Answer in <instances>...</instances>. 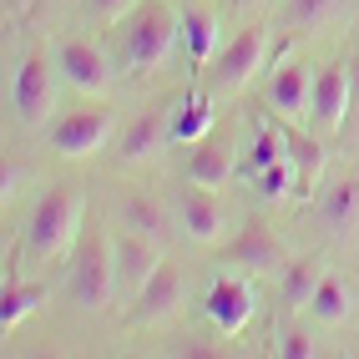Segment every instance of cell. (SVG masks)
Listing matches in <instances>:
<instances>
[{
    "label": "cell",
    "instance_id": "obj_8",
    "mask_svg": "<svg viewBox=\"0 0 359 359\" xmlns=\"http://www.w3.org/2000/svg\"><path fill=\"white\" fill-rule=\"evenodd\" d=\"M182 294H187V283H182V269L162 258V269L147 278V289H142V294L132 299V324H137V329L167 324V319H172L177 309H182Z\"/></svg>",
    "mask_w": 359,
    "mask_h": 359
},
{
    "label": "cell",
    "instance_id": "obj_30",
    "mask_svg": "<svg viewBox=\"0 0 359 359\" xmlns=\"http://www.w3.org/2000/svg\"><path fill=\"white\" fill-rule=\"evenodd\" d=\"M86 11L97 15V20H122L137 11V0H86Z\"/></svg>",
    "mask_w": 359,
    "mask_h": 359
},
{
    "label": "cell",
    "instance_id": "obj_31",
    "mask_svg": "<svg viewBox=\"0 0 359 359\" xmlns=\"http://www.w3.org/2000/svg\"><path fill=\"white\" fill-rule=\"evenodd\" d=\"M349 91H354V107H359V51H354V61H349Z\"/></svg>",
    "mask_w": 359,
    "mask_h": 359
},
{
    "label": "cell",
    "instance_id": "obj_7",
    "mask_svg": "<svg viewBox=\"0 0 359 359\" xmlns=\"http://www.w3.org/2000/svg\"><path fill=\"white\" fill-rule=\"evenodd\" d=\"M107 137H111V111L107 107H76L51 127V147L61 157H91V152L107 147Z\"/></svg>",
    "mask_w": 359,
    "mask_h": 359
},
{
    "label": "cell",
    "instance_id": "obj_20",
    "mask_svg": "<svg viewBox=\"0 0 359 359\" xmlns=\"http://www.w3.org/2000/svg\"><path fill=\"white\" fill-rule=\"evenodd\" d=\"M349 309H354L349 283H344L339 273H324V278H319V289H314V299H309V314H314L319 324H344V319H349Z\"/></svg>",
    "mask_w": 359,
    "mask_h": 359
},
{
    "label": "cell",
    "instance_id": "obj_12",
    "mask_svg": "<svg viewBox=\"0 0 359 359\" xmlns=\"http://www.w3.org/2000/svg\"><path fill=\"white\" fill-rule=\"evenodd\" d=\"M228 263H238V269H248V273H273V269H283V243H278V233H273L269 223H248V228L228 243Z\"/></svg>",
    "mask_w": 359,
    "mask_h": 359
},
{
    "label": "cell",
    "instance_id": "obj_16",
    "mask_svg": "<svg viewBox=\"0 0 359 359\" xmlns=\"http://www.w3.org/2000/svg\"><path fill=\"white\" fill-rule=\"evenodd\" d=\"M319 278H324L319 258H294V263H283V269H278V304H283V309H309V299H314V289H319Z\"/></svg>",
    "mask_w": 359,
    "mask_h": 359
},
{
    "label": "cell",
    "instance_id": "obj_4",
    "mask_svg": "<svg viewBox=\"0 0 359 359\" xmlns=\"http://www.w3.org/2000/svg\"><path fill=\"white\" fill-rule=\"evenodd\" d=\"M111 263H116V299H137L142 289H147V278L162 269V248H157V238L147 233H111Z\"/></svg>",
    "mask_w": 359,
    "mask_h": 359
},
{
    "label": "cell",
    "instance_id": "obj_21",
    "mask_svg": "<svg viewBox=\"0 0 359 359\" xmlns=\"http://www.w3.org/2000/svg\"><path fill=\"white\" fill-rule=\"evenodd\" d=\"M212 122H218V107H212V97H203V91H193L182 107V116L172 122V137L177 142H203L212 132Z\"/></svg>",
    "mask_w": 359,
    "mask_h": 359
},
{
    "label": "cell",
    "instance_id": "obj_15",
    "mask_svg": "<svg viewBox=\"0 0 359 359\" xmlns=\"http://www.w3.org/2000/svg\"><path fill=\"white\" fill-rule=\"evenodd\" d=\"M233 172V147L223 137H203L193 142V157H187V182H198V187H223Z\"/></svg>",
    "mask_w": 359,
    "mask_h": 359
},
{
    "label": "cell",
    "instance_id": "obj_22",
    "mask_svg": "<svg viewBox=\"0 0 359 359\" xmlns=\"http://www.w3.org/2000/svg\"><path fill=\"white\" fill-rule=\"evenodd\" d=\"M182 41H187V56L193 61H208L212 46H218V20L208 11H187L182 15Z\"/></svg>",
    "mask_w": 359,
    "mask_h": 359
},
{
    "label": "cell",
    "instance_id": "obj_18",
    "mask_svg": "<svg viewBox=\"0 0 359 359\" xmlns=\"http://www.w3.org/2000/svg\"><path fill=\"white\" fill-rule=\"evenodd\" d=\"M46 299V283H20L15 273H6V299H0V329H15V324H26L36 309Z\"/></svg>",
    "mask_w": 359,
    "mask_h": 359
},
{
    "label": "cell",
    "instance_id": "obj_11",
    "mask_svg": "<svg viewBox=\"0 0 359 359\" xmlns=\"http://www.w3.org/2000/svg\"><path fill=\"white\" fill-rule=\"evenodd\" d=\"M56 66L76 91H86V97L91 91H107V81H111V66L91 41H61L56 46Z\"/></svg>",
    "mask_w": 359,
    "mask_h": 359
},
{
    "label": "cell",
    "instance_id": "obj_13",
    "mask_svg": "<svg viewBox=\"0 0 359 359\" xmlns=\"http://www.w3.org/2000/svg\"><path fill=\"white\" fill-rule=\"evenodd\" d=\"M309 97H314V71L304 61H283L269 76V107L278 116H309Z\"/></svg>",
    "mask_w": 359,
    "mask_h": 359
},
{
    "label": "cell",
    "instance_id": "obj_24",
    "mask_svg": "<svg viewBox=\"0 0 359 359\" xmlns=\"http://www.w3.org/2000/svg\"><path fill=\"white\" fill-rule=\"evenodd\" d=\"M122 218H127V228L147 233V238H162V233H167V212H162L152 198H142V193H127V198H122Z\"/></svg>",
    "mask_w": 359,
    "mask_h": 359
},
{
    "label": "cell",
    "instance_id": "obj_32",
    "mask_svg": "<svg viewBox=\"0 0 359 359\" xmlns=\"http://www.w3.org/2000/svg\"><path fill=\"white\" fill-rule=\"evenodd\" d=\"M233 6H238V11H253V6H258V0H233Z\"/></svg>",
    "mask_w": 359,
    "mask_h": 359
},
{
    "label": "cell",
    "instance_id": "obj_17",
    "mask_svg": "<svg viewBox=\"0 0 359 359\" xmlns=\"http://www.w3.org/2000/svg\"><path fill=\"white\" fill-rule=\"evenodd\" d=\"M162 132H167V122H162V111H142V116H132V122L122 127V137H116V157L122 162H142L157 142H162Z\"/></svg>",
    "mask_w": 359,
    "mask_h": 359
},
{
    "label": "cell",
    "instance_id": "obj_2",
    "mask_svg": "<svg viewBox=\"0 0 359 359\" xmlns=\"http://www.w3.org/2000/svg\"><path fill=\"white\" fill-rule=\"evenodd\" d=\"M66 294L76 309H86V314H97V309H107L116 299V263H111V233L91 228L81 233L76 243V258H71L66 269Z\"/></svg>",
    "mask_w": 359,
    "mask_h": 359
},
{
    "label": "cell",
    "instance_id": "obj_14",
    "mask_svg": "<svg viewBox=\"0 0 359 359\" xmlns=\"http://www.w3.org/2000/svg\"><path fill=\"white\" fill-rule=\"evenodd\" d=\"M177 223H182V233L193 238V243H218V233H223V208L212 203V193H203V187L193 182V187L177 198Z\"/></svg>",
    "mask_w": 359,
    "mask_h": 359
},
{
    "label": "cell",
    "instance_id": "obj_1",
    "mask_svg": "<svg viewBox=\"0 0 359 359\" xmlns=\"http://www.w3.org/2000/svg\"><path fill=\"white\" fill-rule=\"evenodd\" d=\"M81 212H86V198L76 193V187H71V182H51L41 193L31 223H26V253L36 263L61 258L71 243H76V233H81Z\"/></svg>",
    "mask_w": 359,
    "mask_h": 359
},
{
    "label": "cell",
    "instance_id": "obj_29",
    "mask_svg": "<svg viewBox=\"0 0 359 359\" xmlns=\"http://www.w3.org/2000/svg\"><path fill=\"white\" fill-rule=\"evenodd\" d=\"M20 182H26V167L6 157V167H0V203H6V208L15 203V193H20Z\"/></svg>",
    "mask_w": 359,
    "mask_h": 359
},
{
    "label": "cell",
    "instance_id": "obj_19",
    "mask_svg": "<svg viewBox=\"0 0 359 359\" xmlns=\"http://www.w3.org/2000/svg\"><path fill=\"white\" fill-rule=\"evenodd\" d=\"M283 137H289V162H294V172H299L294 193L309 198L319 187V172H324V147H319L314 137H299V132H283Z\"/></svg>",
    "mask_w": 359,
    "mask_h": 359
},
{
    "label": "cell",
    "instance_id": "obj_28",
    "mask_svg": "<svg viewBox=\"0 0 359 359\" xmlns=\"http://www.w3.org/2000/svg\"><path fill=\"white\" fill-rule=\"evenodd\" d=\"M278 354H283V359H314L319 349H314V339H309L304 329H283V334H278Z\"/></svg>",
    "mask_w": 359,
    "mask_h": 359
},
{
    "label": "cell",
    "instance_id": "obj_10",
    "mask_svg": "<svg viewBox=\"0 0 359 359\" xmlns=\"http://www.w3.org/2000/svg\"><path fill=\"white\" fill-rule=\"evenodd\" d=\"M263 51H269V36H263V26L238 31L233 46L218 56V91H243L258 71H263Z\"/></svg>",
    "mask_w": 359,
    "mask_h": 359
},
{
    "label": "cell",
    "instance_id": "obj_3",
    "mask_svg": "<svg viewBox=\"0 0 359 359\" xmlns=\"http://www.w3.org/2000/svg\"><path fill=\"white\" fill-rule=\"evenodd\" d=\"M182 36V20L167 11V6H137L132 20L122 26V66L127 71H152L167 61V51H172V41Z\"/></svg>",
    "mask_w": 359,
    "mask_h": 359
},
{
    "label": "cell",
    "instance_id": "obj_6",
    "mask_svg": "<svg viewBox=\"0 0 359 359\" xmlns=\"http://www.w3.org/2000/svg\"><path fill=\"white\" fill-rule=\"evenodd\" d=\"M253 309H258V299H253V283H248V278L223 273V278L208 283L203 314H208V324L218 329V334H243L248 319H253Z\"/></svg>",
    "mask_w": 359,
    "mask_h": 359
},
{
    "label": "cell",
    "instance_id": "obj_5",
    "mask_svg": "<svg viewBox=\"0 0 359 359\" xmlns=\"http://www.w3.org/2000/svg\"><path fill=\"white\" fill-rule=\"evenodd\" d=\"M56 71L61 66H51L46 56H26V61H20L11 102H15V116L26 127H41L46 116H51V107H56Z\"/></svg>",
    "mask_w": 359,
    "mask_h": 359
},
{
    "label": "cell",
    "instance_id": "obj_26",
    "mask_svg": "<svg viewBox=\"0 0 359 359\" xmlns=\"http://www.w3.org/2000/svg\"><path fill=\"white\" fill-rule=\"evenodd\" d=\"M354 208H359V187H354V182H334L329 193H324V203H319V212H324V223H329L334 233H344V228H349V218H354Z\"/></svg>",
    "mask_w": 359,
    "mask_h": 359
},
{
    "label": "cell",
    "instance_id": "obj_23",
    "mask_svg": "<svg viewBox=\"0 0 359 359\" xmlns=\"http://www.w3.org/2000/svg\"><path fill=\"white\" fill-rule=\"evenodd\" d=\"M339 15V0H283V20L294 31H319Z\"/></svg>",
    "mask_w": 359,
    "mask_h": 359
},
{
    "label": "cell",
    "instance_id": "obj_27",
    "mask_svg": "<svg viewBox=\"0 0 359 359\" xmlns=\"http://www.w3.org/2000/svg\"><path fill=\"white\" fill-rule=\"evenodd\" d=\"M253 182H258V198H269V203H273V198L289 193V182H299V172H294V162L283 157V162H273V167H263Z\"/></svg>",
    "mask_w": 359,
    "mask_h": 359
},
{
    "label": "cell",
    "instance_id": "obj_25",
    "mask_svg": "<svg viewBox=\"0 0 359 359\" xmlns=\"http://www.w3.org/2000/svg\"><path fill=\"white\" fill-rule=\"evenodd\" d=\"M283 157H289V137H283V132H273V127H258L253 147H248V182L263 172V167L283 162Z\"/></svg>",
    "mask_w": 359,
    "mask_h": 359
},
{
    "label": "cell",
    "instance_id": "obj_9",
    "mask_svg": "<svg viewBox=\"0 0 359 359\" xmlns=\"http://www.w3.org/2000/svg\"><path fill=\"white\" fill-rule=\"evenodd\" d=\"M349 107H354V91H349V66H319L314 71V97H309V122L324 127V132H339L349 122Z\"/></svg>",
    "mask_w": 359,
    "mask_h": 359
}]
</instances>
